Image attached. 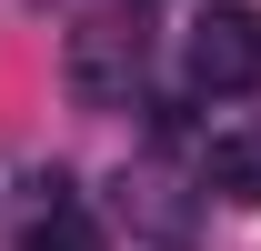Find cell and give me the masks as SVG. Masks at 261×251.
<instances>
[{
	"mask_svg": "<svg viewBox=\"0 0 261 251\" xmlns=\"http://www.w3.org/2000/svg\"><path fill=\"white\" fill-rule=\"evenodd\" d=\"M61 81L91 101V111L130 101V81H141V31H130V20H81V31H70V61H61Z\"/></svg>",
	"mask_w": 261,
	"mask_h": 251,
	"instance_id": "6da1fadb",
	"label": "cell"
},
{
	"mask_svg": "<svg viewBox=\"0 0 261 251\" xmlns=\"http://www.w3.org/2000/svg\"><path fill=\"white\" fill-rule=\"evenodd\" d=\"M251 81H261V20L251 10H211L191 31V91L231 101V91H251Z\"/></svg>",
	"mask_w": 261,
	"mask_h": 251,
	"instance_id": "7a4b0ae2",
	"label": "cell"
},
{
	"mask_svg": "<svg viewBox=\"0 0 261 251\" xmlns=\"http://www.w3.org/2000/svg\"><path fill=\"white\" fill-rule=\"evenodd\" d=\"M201 181L221 191V201H241V211H261V131L211 141V151H201Z\"/></svg>",
	"mask_w": 261,
	"mask_h": 251,
	"instance_id": "3957f363",
	"label": "cell"
},
{
	"mask_svg": "<svg viewBox=\"0 0 261 251\" xmlns=\"http://www.w3.org/2000/svg\"><path fill=\"white\" fill-rule=\"evenodd\" d=\"M20 251H100V231H91V211H70V201H50V211L20 231Z\"/></svg>",
	"mask_w": 261,
	"mask_h": 251,
	"instance_id": "277c9868",
	"label": "cell"
}]
</instances>
